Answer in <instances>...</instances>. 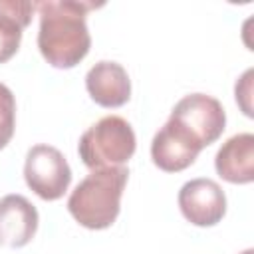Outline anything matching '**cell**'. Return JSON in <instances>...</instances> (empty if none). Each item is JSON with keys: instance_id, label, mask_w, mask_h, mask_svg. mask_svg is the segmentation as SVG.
Listing matches in <instances>:
<instances>
[{"instance_id": "cell-1", "label": "cell", "mask_w": 254, "mask_h": 254, "mask_svg": "<svg viewBox=\"0 0 254 254\" xmlns=\"http://www.w3.org/2000/svg\"><path fill=\"white\" fill-rule=\"evenodd\" d=\"M89 0H44L36 2L40 14L38 48L44 60L58 67H75L91 48L87 12L101 8Z\"/></svg>"}, {"instance_id": "cell-2", "label": "cell", "mask_w": 254, "mask_h": 254, "mask_svg": "<svg viewBox=\"0 0 254 254\" xmlns=\"http://www.w3.org/2000/svg\"><path fill=\"white\" fill-rule=\"evenodd\" d=\"M127 179V167L93 169L67 198V210L73 220L89 230L109 228L119 216Z\"/></svg>"}, {"instance_id": "cell-3", "label": "cell", "mask_w": 254, "mask_h": 254, "mask_svg": "<svg viewBox=\"0 0 254 254\" xmlns=\"http://www.w3.org/2000/svg\"><path fill=\"white\" fill-rule=\"evenodd\" d=\"M137 139L131 123L119 115H105L89 125L77 143L79 159L87 169L123 167L135 153Z\"/></svg>"}, {"instance_id": "cell-4", "label": "cell", "mask_w": 254, "mask_h": 254, "mask_svg": "<svg viewBox=\"0 0 254 254\" xmlns=\"http://www.w3.org/2000/svg\"><path fill=\"white\" fill-rule=\"evenodd\" d=\"M26 185L44 200H58L69 189L71 169L60 149L52 145H34L24 161Z\"/></svg>"}, {"instance_id": "cell-5", "label": "cell", "mask_w": 254, "mask_h": 254, "mask_svg": "<svg viewBox=\"0 0 254 254\" xmlns=\"http://www.w3.org/2000/svg\"><path fill=\"white\" fill-rule=\"evenodd\" d=\"M169 119L185 127L202 149L214 143L226 127V111L222 103L206 93H189L179 99Z\"/></svg>"}, {"instance_id": "cell-6", "label": "cell", "mask_w": 254, "mask_h": 254, "mask_svg": "<svg viewBox=\"0 0 254 254\" xmlns=\"http://www.w3.org/2000/svg\"><path fill=\"white\" fill-rule=\"evenodd\" d=\"M179 208L194 226H214L226 214V194L212 179H190L179 190Z\"/></svg>"}, {"instance_id": "cell-7", "label": "cell", "mask_w": 254, "mask_h": 254, "mask_svg": "<svg viewBox=\"0 0 254 254\" xmlns=\"http://www.w3.org/2000/svg\"><path fill=\"white\" fill-rule=\"evenodd\" d=\"M200 151L202 145L173 119H167L151 141V159L165 173L185 171L196 161Z\"/></svg>"}, {"instance_id": "cell-8", "label": "cell", "mask_w": 254, "mask_h": 254, "mask_svg": "<svg viewBox=\"0 0 254 254\" xmlns=\"http://www.w3.org/2000/svg\"><path fill=\"white\" fill-rule=\"evenodd\" d=\"M85 89L89 97L107 109L121 107L131 97V79L127 69L111 60H101L85 73Z\"/></svg>"}, {"instance_id": "cell-9", "label": "cell", "mask_w": 254, "mask_h": 254, "mask_svg": "<svg viewBox=\"0 0 254 254\" xmlns=\"http://www.w3.org/2000/svg\"><path fill=\"white\" fill-rule=\"evenodd\" d=\"M38 210L22 194H6L0 198V246L22 248L38 230Z\"/></svg>"}, {"instance_id": "cell-10", "label": "cell", "mask_w": 254, "mask_h": 254, "mask_svg": "<svg viewBox=\"0 0 254 254\" xmlns=\"http://www.w3.org/2000/svg\"><path fill=\"white\" fill-rule=\"evenodd\" d=\"M216 173L232 185H248L254 181V135L236 133L228 137L214 157Z\"/></svg>"}, {"instance_id": "cell-11", "label": "cell", "mask_w": 254, "mask_h": 254, "mask_svg": "<svg viewBox=\"0 0 254 254\" xmlns=\"http://www.w3.org/2000/svg\"><path fill=\"white\" fill-rule=\"evenodd\" d=\"M36 2L0 0V64L8 62L20 48L22 32L32 22Z\"/></svg>"}, {"instance_id": "cell-12", "label": "cell", "mask_w": 254, "mask_h": 254, "mask_svg": "<svg viewBox=\"0 0 254 254\" xmlns=\"http://www.w3.org/2000/svg\"><path fill=\"white\" fill-rule=\"evenodd\" d=\"M16 127V99L8 85L0 83V151L10 143Z\"/></svg>"}, {"instance_id": "cell-13", "label": "cell", "mask_w": 254, "mask_h": 254, "mask_svg": "<svg viewBox=\"0 0 254 254\" xmlns=\"http://www.w3.org/2000/svg\"><path fill=\"white\" fill-rule=\"evenodd\" d=\"M252 75H254V69H246L240 79L236 81L234 85V97H236V103L242 107L244 115L246 117H252Z\"/></svg>"}, {"instance_id": "cell-14", "label": "cell", "mask_w": 254, "mask_h": 254, "mask_svg": "<svg viewBox=\"0 0 254 254\" xmlns=\"http://www.w3.org/2000/svg\"><path fill=\"white\" fill-rule=\"evenodd\" d=\"M240 254H254V250H252V248H246V250H244V252H240Z\"/></svg>"}]
</instances>
